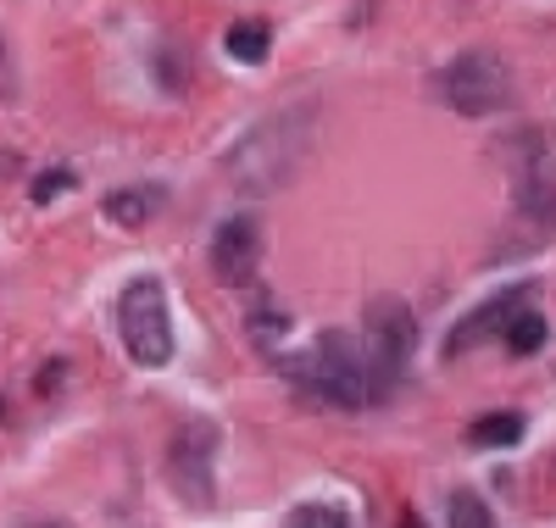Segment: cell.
Segmentation results:
<instances>
[{
	"label": "cell",
	"instance_id": "obj_9",
	"mask_svg": "<svg viewBox=\"0 0 556 528\" xmlns=\"http://www.w3.org/2000/svg\"><path fill=\"white\" fill-rule=\"evenodd\" d=\"M523 412H484L473 428H468V440L479 445V451H513L518 440H523Z\"/></svg>",
	"mask_w": 556,
	"mask_h": 528
},
{
	"label": "cell",
	"instance_id": "obj_11",
	"mask_svg": "<svg viewBox=\"0 0 556 528\" xmlns=\"http://www.w3.org/2000/svg\"><path fill=\"white\" fill-rule=\"evenodd\" d=\"M223 51L235 56V62H245V67H256L273 51V34H267V23H235V28L223 34Z\"/></svg>",
	"mask_w": 556,
	"mask_h": 528
},
{
	"label": "cell",
	"instance_id": "obj_3",
	"mask_svg": "<svg viewBox=\"0 0 556 528\" xmlns=\"http://www.w3.org/2000/svg\"><path fill=\"white\" fill-rule=\"evenodd\" d=\"M434 101L462 117H495L501 106H513V67L495 51H462L434 73Z\"/></svg>",
	"mask_w": 556,
	"mask_h": 528
},
{
	"label": "cell",
	"instance_id": "obj_12",
	"mask_svg": "<svg viewBox=\"0 0 556 528\" xmlns=\"http://www.w3.org/2000/svg\"><path fill=\"white\" fill-rule=\"evenodd\" d=\"M501 334H506V351H518V356H534V351L545 345V317H540V312H518V317L506 323Z\"/></svg>",
	"mask_w": 556,
	"mask_h": 528
},
{
	"label": "cell",
	"instance_id": "obj_16",
	"mask_svg": "<svg viewBox=\"0 0 556 528\" xmlns=\"http://www.w3.org/2000/svg\"><path fill=\"white\" fill-rule=\"evenodd\" d=\"M12 89V56H7V34H0V95Z\"/></svg>",
	"mask_w": 556,
	"mask_h": 528
},
{
	"label": "cell",
	"instance_id": "obj_2",
	"mask_svg": "<svg viewBox=\"0 0 556 528\" xmlns=\"http://www.w3.org/2000/svg\"><path fill=\"white\" fill-rule=\"evenodd\" d=\"M312 134H317V106L312 101H295L285 112L262 117L235 151H228V178L251 196H273L278 184H290L312 151Z\"/></svg>",
	"mask_w": 556,
	"mask_h": 528
},
{
	"label": "cell",
	"instance_id": "obj_13",
	"mask_svg": "<svg viewBox=\"0 0 556 528\" xmlns=\"http://www.w3.org/2000/svg\"><path fill=\"white\" fill-rule=\"evenodd\" d=\"M445 512H451V528H501V523H495V512L484 506V495H479V490H456Z\"/></svg>",
	"mask_w": 556,
	"mask_h": 528
},
{
	"label": "cell",
	"instance_id": "obj_15",
	"mask_svg": "<svg viewBox=\"0 0 556 528\" xmlns=\"http://www.w3.org/2000/svg\"><path fill=\"white\" fill-rule=\"evenodd\" d=\"M62 189H73V173L51 167V173H39V178H34V201L45 206V201H51V196H62Z\"/></svg>",
	"mask_w": 556,
	"mask_h": 528
},
{
	"label": "cell",
	"instance_id": "obj_8",
	"mask_svg": "<svg viewBox=\"0 0 556 528\" xmlns=\"http://www.w3.org/2000/svg\"><path fill=\"white\" fill-rule=\"evenodd\" d=\"M523 296H529V290H513V296H501V301H484V306H479V312H473L468 323H456V328H451L445 351L456 356V351H468L473 340H484V334H501L506 323L518 317V301H523Z\"/></svg>",
	"mask_w": 556,
	"mask_h": 528
},
{
	"label": "cell",
	"instance_id": "obj_1",
	"mask_svg": "<svg viewBox=\"0 0 556 528\" xmlns=\"http://www.w3.org/2000/svg\"><path fill=\"white\" fill-rule=\"evenodd\" d=\"M285 373L295 378L301 395H312L323 406H340V412H362V406L390 401V384L379 378L374 362H367L362 340H356V334H345V328H329L306 356L285 362Z\"/></svg>",
	"mask_w": 556,
	"mask_h": 528
},
{
	"label": "cell",
	"instance_id": "obj_7",
	"mask_svg": "<svg viewBox=\"0 0 556 528\" xmlns=\"http://www.w3.org/2000/svg\"><path fill=\"white\" fill-rule=\"evenodd\" d=\"M262 262V223L256 217H228L212 234V273L223 284H251Z\"/></svg>",
	"mask_w": 556,
	"mask_h": 528
},
{
	"label": "cell",
	"instance_id": "obj_17",
	"mask_svg": "<svg viewBox=\"0 0 556 528\" xmlns=\"http://www.w3.org/2000/svg\"><path fill=\"white\" fill-rule=\"evenodd\" d=\"M0 417H7V406H0Z\"/></svg>",
	"mask_w": 556,
	"mask_h": 528
},
{
	"label": "cell",
	"instance_id": "obj_5",
	"mask_svg": "<svg viewBox=\"0 0 556 528\" xmlns=\"http://www.w3.org/2000/svg\"><path fill=\"white\" fill-rule=\"evenodd\" d=\"M412 345H417V317H412V306L406 301H395V296H379L374 306H367V323H362V351H367V362L379 367V378L395 384L406 378V367H412Z\"/></svg>",
	"mask_w": 556,
	"mask_h": 528
},
{
	"label": "cell",
	"instance_id": "obj_4",
	"mask_svg": "<svg viewBox=\"0 0 556 528\" xmlns=\"http://www.w3.org/2000/svg\"><path fill=\"white\" fill-rule=\"evenodd\" d=\"M117 328H123V345L139 367H167L173 362V317H167V290L156 278H134L123 290Z\"/></svg>",
	"mask_w": 556,
	"mask_h": 528
},
{
	"label": "cell",
	"instance_id": "obj_14",
	"mask_svg": "<svg viewBox=\"0 0 556 528\" xmlns=\"http://www.w3.org/2000/svg\"><path fill=\"white\" fill-rule=\"evenodd\" d=\"M285 528H351L345 506H329V501H306L285 517Z\"/></svg>",
	"mask_w": 556,
	"mask_h": 528
},
{
	"label": "cell",
	"instance_id": "obj_10",
	"mask_svg": "<svg viewBox=\"0 0 556 528\" xmlns=\"http://www.w3.org/2000/svg\"><path fill=\"white\" fill-rule=\"evenodd\" d=\"M162 189H112L106 196V217H117L123 228H139V223H151L162 212Z\"/></svg>",
	"mask_w": 556,
	"mask_h": 528
},
{
	"label": "cell",
	"instance_id": "obj_6",
	"mask_svg": "<svg viewBox=\"0 0 556 528\" xmlns=\"http://www.w3.org/2000/svg\"><path fill=\"white\" fill-rule=\"evenodd\" d=\"M167 478H173V490L190 506H201V512L217 501V428L212 423H190V428L173 435Z\"/></svg>",
	"mask_w": 556,
	"mask_h": 528
}]
</instances>
